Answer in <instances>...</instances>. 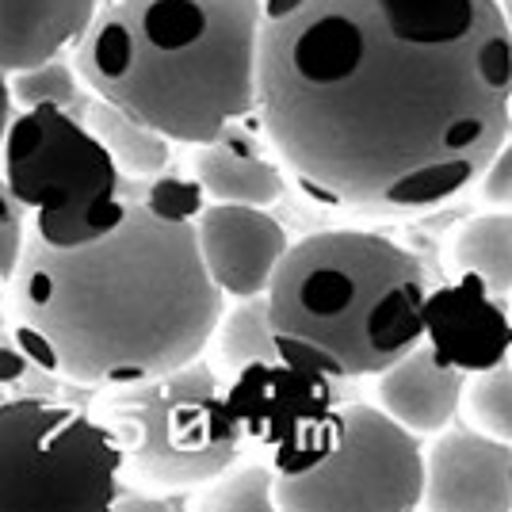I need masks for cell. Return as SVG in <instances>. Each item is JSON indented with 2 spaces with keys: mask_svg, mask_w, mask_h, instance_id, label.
I'll list each match as a JSON object with an SVG mask.
<instances>
[{
  "mask_svg": "<svg viewBox=\"0 0 512 512\" xmlns=\"http://www.w3.org/2000/svg\"><path fill=\"white\" fill-rule=\"evenodd\" d=\"M81 249L23 241L12 272V337L77 386L138 383L203 356L222 295L203 272L188 218L134 203Z\"/></svg>",
  "mask_w": 512,
  "mask_h": 512,
  "instance_id": "2",
  "label": "cell"
},
{
  "mask_svg": "<svg viewBox=\"0 0 512 512\" xmlns=\"http://www.w3.org/2000/svg\"><path fill=\"white\" fill-rule=\"evenodd\" d=\"M276 470L256 463V467H226L218 478L207 482V493H199L203 512H272L276 509Z\"/></svg>",
  "mask_w": 512,
  "mask_h": 512,
  "instance_id": "21",
  "label": "cell"
},
{
  "mask_svg": "<svg viewBox=\"0 0 512 512\" xmlns=\"http://www.w3.org/2000/svg\"><path fill=\"white\" fill-rule=\"evenodd\" d=\"M509 295L486 291L459 276L425 295V337L421 341L463 375L509 360Z\"/></svg>",
  "mask_w": 512,
  "mask_h": 512,
  "instance_id": "12",
  "label": "cell"
},
{
  "mask_svg": "<svg viewBox=\"0 0 512 512\" xmlns=\"http://www.w3.org/2000/svg\"><path fill=\"white\" fill-rule=\"evenodd\" d=\"M192 226L203 272L222 299H253L268 291L279 256L287 253V234L264 207L203 203Z\"/></svg>",
  "mask_w": 512,
  "mask_h": 512,
  "instance_id": "10",
  "label": "cell"
},
{
  "mask_svg": "<svg viewBox=\"0 0 512 512\" xmlns=\"http://www.w3.org/2000/svg\"><path fill=\"white\" fill-rule=\"evenodd\" d=\"M214 333H218V356L226 360L230 371L245 367V363L279 356L276 333H272V321H268V299L264 295L237 299L234 310H222Z\"/></svg>",
  "mask_w": 512,
  "mask_h": 512,
  "instance_id": "19",
  "label": "cell"
},
{
  "mask_svg": "<svg viewBox=\"0 0 512 512\" xmlns=\"http://www.w3.org/2000/svg\"><path fill=\"white\" fill-rule=\"evenodd\" d=\"M459 413L470 421L474 432L505 440L512 436V371L509 360L493 363L486 371L467 375L463 398H459Z\"/></svg>",
  "mask_w": 512,
  "mask_h": 512,
  "instance_id": "20",
  "label": "cell"
},
{
  "mask_svg": "<svg viewBox=\"0 0 512 512\" xmlns=\"http://www.w3.org/2000/svg\"><path fill=\"white\" fill-rule=\"evenodd\" d=\"M463 386L467 375L440 360L425 341L375 375L379 409L413 436H436L455 425Z\"/></svg>",
  "mask_w": 512,
  "mask_h": 512,
  "instance_id": "13",
  "label": "cell"
},
{
  "mask_svg": "<svg viewBox=\"0 0 512 512\" xmlns=\"http://www.w3.org/2000/svg\"><path fill=\"white\" fill-rule=\"evenodd\" d=\"M512 35L493 0H264L256 111L318 203L417 214L509 146Z\"/></svg>",
  "mask_w": 512,
  "mask_h": 512,
  "instance_id": "1",
  "label": "cell"
},
{
  "mask_svg": "<svg viewBox=\"0 0 512 512\" xmlns=\"http://www.w3.org/2000/svg\"><path fill=\"white\" fill-rule=\"evenodd\" d=\"M88 413L119 444L123 470L153 490H195L241 459V432L207 363L96 386Z\"/></svg>",
  "mask_w": 512,
  "mask_h": 512,
  "instance_id": "5",
  "label": "cell"
},
{
  "mask_svg": "<svg viewBox=\"0 0 512 512\" xmlns=\"http://www.w3.org/2000/svg\"><path fill=\"white\" fill-rule=\"evenodd\" d=\"M425 451L421 505L432 512H509L512 509V451L505 440L474 428L436 432Z\"/></svg>",
  "mask_w": 512,
  "mask_h": 512,
  "instance_id": "11",
  "label": "cell"
},
{
  "mask_svg": "<svg viewBox=\"0 0 512 512\" xmlns=\"http://www.w3.org/2000/svg\"><path fill=\"white\" fill-rule=\"evenodd\" d=\"M344 394L348 379H333L287 356L237 367L222 390L241 440L268 451L276 478L314 467L333 448Z\"/></svg>",
  "mask_w": 512,
  "mask_h": 512,
  "instance_id": "9",
  "label": "cell"
},
{
  "mask_svg": "<svg viewBox=\"0 0 512 512\" xmlns=\"http://www.w3.org/2000/svg\"><path fill=\"white\" fill-rule=\"evenodd\" d=\"M4 188L35 214V241L81 249L127 214L123 176L100 138L65 107H27L4 130Z\"/></svg>",
  "mask_w": 512,
  "mask_h": 512,
  "instance_id": "6",
  "label": "cell"
},
{
  "mask_svg": "<svg viewBox=\"0 0 512 512\" xmlns=\"http://www.w3.org/2000/svg\"><path fill=\"white\" fill-rule=\"evenodd\" d=\"M509 169H512L509 146H501V150L493 153L490 165L482 169V176H478V180H486V199H490L497 211L509 207Z\"/></svg>",
  "mask_w": 512,
  "mask_h": 512,
  "instance_id": "24",
  "label": "cell"
},
{
  "mask_svg": "<svg viewBox=\"0 0 512 512\" xmlns=\"http://www.w3.org/2000/svg\"><path fill=\"white\" fill-rule=\"evenodd\" d=\"M425 490L421 440L379 406L344 402L333 448L314 467L279 474L272 497L287 512H409Z\"/></svg>",
  "mask_w": 512,
  "mask_h": 512,
  "instance_id": "8",
  "label": "cell"
},
{
  "mask_svg": "<svg viewBox=\"0 0 512 512\" xmlns=\"http://www.w3.org/2000/svg\"><path fill=\"white\" fill-rule=\"evenodd\" d=\"M23 207L12 199V192L4 188V180H0V283H8L12 272H16V264H20V253H23Z\"/></svg>",
  "mask_w": 512,
  "mask_h": 512,
  "instance_id": "23",
  "label": "cell"
},
{
  "mask_svg": "<svg viewBox=\"0 0 512 512\" xmlns=\"http://www.w3.org/2000/svg\"><path fill=\"white\" fill-rule=\"evenodd\" d=\"M96 386H77L35 360L12 333L0 337V398H54L88 406Z\"/></svg>",
  "mask_w": 512,
  "mask_h": 512,
  "instance_id": "18",
  "label": "cell"
},
{
  "mask_svg": "<svg viewBox=\"0 0 512 512\" xmlns=\"http://www.w3.org/2000/svg\"><path fill=\"white\" fill-rule=\"evenodd\" d=\"M85 127L100 138V146L111 153L119 172L127 169L134 176H161L169 169V138L150 130L146 123H138V119H130L127 111H119V107L100 100V96H96V104L88 107Z\"/></svg>",
  "mask_w": 512,
  "mask_h": 512,
  "instance_id": "16",
  "label": "cell"
},
{
  "mask_svg": "<svg viewBox=\"0 0 512 512\" xmlns=\"http://www.w3.org/2000/svg\"><path fill=\"white\" fill-rule=\"evenodd\" d=\"M8 92H12V104H20V111L27 107H65L69 111L81 100L77 77L62 58H46L39 65L8 73Z\"/></svg>",
  "mask_w": 512,
  "mask_h": 512,
  "instance_id": "22",
  "label": "cell"
},
{
  "mask_svg": "<svg viewBox=\"0 0 512 512\" xmlns=\"http://www.w3.org/2000/svg\"><path fill=\"white\" fill-rule=\"evenodd\" d=\"M123 455L85 406L0 398V512H104Z\"/></svg>",
  "mask_w": 512,
  "mask_h": 512,
  "instance_id": "7",
  "label": "cell"
},
{
  "mask_svg": "<svg viewBox=\"0 0 512 512\" xmlns=\"http://www.w3.org/2000/svg\"><path fill=\"white\" fill-rule=\"evenodd\" d=\"M8 123H12V92H8V73L0 69V142H4Z\"/></svg>",
  "mask_w": 512,
  "mask_h": 512,
  "instance_id": "25",
  "label": "cell"
},
{
  "mask_svg": "<svg viewBox=\"0 0 512 512\" xmlns=\"http://www.w3.org/2000/svg\"><path fill=\"white\" fill-rule=\"evenodd\" d=\"M425 268L371 230L287 245L264 291L276 352L333 379H375L425 337Z\"/></svg>",
  "mask_w": 512,
  "mask_h": 512,
  "instance_id": "4",
  "label": "cell"
},
{
  "mask_svg": "<svg viewBox=\"0 0 512 512\" xmlns=\"http://www.w3.org/2000/svg\"><path fill=\"white\" fill-rule=\"evenodd\" d=\"M100 0H0V69L16 73L77 46Z\"/></svg>",
  "mask_w": 512,
  "mask_h": 512,
  "instance_id": "14",
  "label": "cell"
},
{
  "mask_svg": "<svg viewBox=\"0 0 512 512\" xmlns=\"http://www.w3.org/2000/svg\"><path fill=\"white\" fill-rule=\"evenodd\" d=\"M12 329H8V295L0 291V337H8Z\"/></svg>",
  "mask_w": 512,
  "mask_h": 512,
  "instance_id": "26",
  "label": "cell"
},
{
  "mask_svg": "<svg viewBox=\"0 0 512 512\" xmlns=\"http://www.w3.org/2000/svg\"><path fill=\"white\" fill-rule=\"evenodd\" d=\"M260 0H107L77 43L100 100L180 146L256 111Z\"/></svg>",
  "mask_w": 512,
  "mask_h": 512,
  "instance_id": "3",
  "label": "cell"
},
{
  "mask_svg": "<svg viewBox=\"0 0 512 512\" xmlns=\"http://www.w3.org/2000/svg\"><path fill=\"white\" fill-rule=\"evenodd\" d=\"M455 272L482 283L486 291H512V218L509 211H493L470 218L455 237Z\"/></svg>",
  "mask_w": 512,
  "mask_h": 512,
  "instance_id": "17",
  "label": "cell"
},
{
  "mask_svg": "<svg viewBox=\"0 0 512 512\" xmlns=\"http://www.w3.org/2000/svg\"><path fill=\"white\" fill-rule=\"evenodd\" d=\"M195 184L214 203L272 207L283 195V172L260 157L249 130L230 123L218 138L195 146Z\"/></svg>",
  "mask_w": 512,
  "mask_h": 512,
  "instance_id": "15",
  "label": "cell"
}]
</instances>
